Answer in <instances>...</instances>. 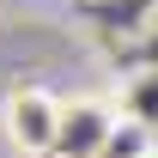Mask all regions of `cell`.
<instances>
[{
  "label": "cell",
  "instance_id": "cell-1",
  "mask_svg": "<svg viewBox=\"0 0 158 158\" xmlns=\"http://www.w3.org/2000/svg\"><path fill=\"white\" fill-rule=\"evenodd\" d=\"M0 122H6V140L24 158H49L55 128H61V98L49 85H12L6 103H0Z\"/></svg>",
  "mask_w": 158,
  "mask_h": 158
},
{
  "label": "cell",
  "instance_id": "cell-2",
  "mask_svg": "<svg viewBox=\"0 0 158 158\" xmlns=\"http://www.w3.org/2000/svg\"><path fill=\"white\" fill-rule=\"evenodd\" d=\"M110 128H116V103H103V98H73V103H61V128H55L49 158H103Z\"/></svg>",
  "mask_w": 158,
  "mask_h": 158
},
{
  "label": "cell",
  "instance_id": "cell-3",
  "mask_svg": "<svg viewBox=\"0 0 158 158\" xmlns=\"http://www.w3.org/2000/svg\"><path fill=\"white\" fill-rule=\"evenodd\" d=\"M146 152H158V128H146L140 116L116 110V128L103 140V158H146Z\"/></svg>",
  "mask_w": 158,
  "mask_h": 158
},
{
  "label": "cell",
  "instance_id": "cell-4",
  "mask_svg": "<svg viewBox=\"0 0 158 158\" xmlns=\"http://www.w3.org/2000/svg\"><path fill=\"white\" fill-rule=\"evenodd\" d=\"M122 110H128V116H140L146 128H158V67H146V73H134V79H128Z\"/></svg>",
  "mask_w": 158,
  "mask_h": 158
},
{
  "label": "cell",
  "instance_id": "cell-5",
  "mask_svg": "<svg viewBox=\"0 0 158 158\" xmlns=\"http://www.w3.org/2000/svg\"><path fill=\"white\" fill-rule=\"evenodd\" d=\"M146 158H158V152H146Z\"/></svg>",
  "mask_w": 158,
  "mask_h": 158
}]
</instances>
